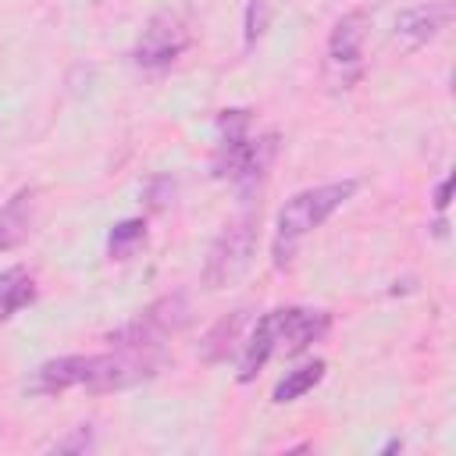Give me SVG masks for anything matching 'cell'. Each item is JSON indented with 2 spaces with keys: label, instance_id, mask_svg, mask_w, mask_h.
<instances>
[{
  "label": "cell",
  "instance_id": "cell-10",
  "mask_svg": "<svg viewBox=\"0 0 456 456\" xmlns=\"http://www.w3.org/2000/svg\"><path fill=\"white\" fill-rule=\"evenodd\" d=\"M249 310L242 306V310H232L228 317H221L210 331H207V338L200 342V353H203V360L207 363H224L228 356H235V349H242V331H246V324H249Z\"/></svg>",
  "mask_w": 456,
  "mask_h": 456
},
{
  "label": "cell",
  "instance_id": "cell-16",
  "mask_svg": "<svg viewBox=\"0 0 456 456\" xmlns=\"http://www.w3.org/2000/svg\"><path fill=\"white\" fill-rule=\"evenodd\" d=\"M93 445H96L93 428H89V424H82V428H75L68 438H57L50 449H53V452H89Z\"/></svg>",
  "mask_w": 456,
  "mask_h": 456
},
{
  "label": "cell",
  "instance_id": "cell-2",
  "mask_svg": "<svg viewBox=\"0 0 456 456\" xmlns=\"http://www.w3.org/2000/svg\"><path fill=\"white\" fill-rule=\"evenodd\" d=\"M217 132L221 135H217V146L210 157L214 178L235 185L242 196H253L260 189V182L267 178V167L278 150V135L274 132L253 135L249 110H239V107L217 114Z\"/></svg>",
  "mask_w": 456,
  "mask_h": 456
},
{
  "label": "cell",
  "instance_id": "cell-17",
  "mask_svg": "<svg viewBox=\"0 0 456 456\" xmlns=\"http://www.w3.org/2000/svg\"><path fill=\"white\" fill-rule=\"evenodd\" d=\"M449 192H452V175H445V178L435 185V210H438V214L449 207Z\"/></svg>",
  "mask_w": 456,
  "mask_h": 456
},
{
  "label": "cell",
  "instance_id": "cell-14",
  "mask_svg": "<svg viewBox=\"0 0 456 456\" xmlns=\"http://www.w3.org/2000/svg\"><path fill=\"white\" fill-rule=\"evenodd\" d=\"M146 239V221L142 217H128V221H118L107 235V253L114 260H125L139 242Z\"/></svg>",
  "mask_w": 456,
  "mask_h": 456
},
{
  "label": "cell",
  "instance_id": "cell-19",
  "mask_svg": "<svg viewBox=\"0 0 456 456\" xmlns=\"http://www.w3.org/2000/svg\"><path fill=\"white\" fill-rule=\"evenodd\" d=\"M0 431H4V424H0Z\"/></svg>",
  "mask_w": 456,
  "mask_h": 456
},
{
  "label": "cell",
  "instance_id": "cell-9",
  "mask_svg": "<svg viewBox=\"0 0 456 456\" xmlns=\"http://www.w3.org/2000/svg\"><path fill=\"white\" fill-rule=\"evenodd\" d=\"M452 21V0H428V4H417V7H406L399 11L395 18V39L406 46V50H417L431 39H438Z\"/></svg>",
  "mask_w": 456,
  "mask_h": 456
},
{
  "label": "cell",
  "instance_id": "cell-18",
  "mask_svg": "<svg viewBox=\"0 0 456 456\" xmlns=\"http://www.w3.org/2000/svg\"><path fill=\"white\" fill-rule=\"evenodd\" d=\"M395 449H403V442H399V438H392V442H388L381 452H395Z\"/></svg>",
  "mask_w": 456,
  "mask_h": 456
},
{
  "label": "cell",
  "instance_id": "cell-15",
  "mask_svg": "<svg viewBox=\"0 0 456 456\" xmlns=\"http://www.w3.org/2000/svg\"><path fill=\"white\" fill-rule=\"evenodd\" d=\"M267 21H271V4L267 0H249L246 4V18H242V39H246V46H253L267 32Z\"/></svg>",
  "mask_w": 456,
  "mask_h": 456
},
{
  "label": "cell",
  "instance_id": "cell-1",
  "mask_svg": "<svg viewBox=\"0 0 456 456\" xmlns=\"http://www.w3.org/2000/svg\"><path fill=\"white\" fill-rule=\"evenodd\" d=\"M331 328L328 310H310V306H281L264 314L253 331L242 342L239 353V381H253L271 356H299L314 342H321Z\"/></svg>",
  "mask_w": 456,
  "mask_h": 456
},
{
  "label": "cell",
  "instance_id": "cell-4",
  "mask_svg": "<svg viewBox=\"0 0 456 456\" xmlns=\"http://www.w3.org/2000/svg\"><path fill=\"white\" fill-rule=\"evenodd\" d=\"M192 317V306L182 292H171V296H160L153 299L146 310H139L128 324H121L118 331L107 335V342L114 349H139V353H160L164 342L171 335H178Z\"/></svg>",
  "mask_w": 456,
  "mask_h": 456
},
{
  "label": "cell",
  "instance_id": "cell-12",
  "mask_svg": "<svg viewBox=\"0 0 456 456\" xmlns=\"http://www.w3.org/2000/svg\"><path fill=\"white\" fill-rule=\"evenodd\" d=\"M28 303H36V278L25 267L0 271V321H11Z\"/></svg>",
  "mask_w": 456,
  "mask_h": 456
},
{
  "label": "cell",
  "instance_id": "cell-13",
  "mask_svg": "<svg viewBox=\"0 0 456 456\" xmlns=\"http://www.w3.org/2000/svg\"><path fill=\"white\" fill-rule=\"evenodd\" d=\"M324 370H328L324 360H314V363H303V367H296V370H285V378L274 385L271 399H274V403H292V399L306 395V392L324 378Z\"/></svg>",
  "mask_w": 456,
  "mask_h": 456
},
{
  "label": "cell",
  "instance_id": "cell-8",
  "mask_svg": "<svg viewBox=\"0 0 456 456\" xmlns=\"http://www.w3.org/2000/svg\"><path fill=\"white\" fill-rule=\"evenodd\" d=\"M93 378H96V353L57 356V360H46L32 370L28 392H36V395H57L68 388H89L93 392Z\"/></svg>",
  "mask_w": 456,
  "mask_h": 456
},
{
  "label": "cell",
  "instance_id": "cell-5",
  "mask_svg": "<svg viewBox=\"0 0 456 456\" xmlns=\"http://www.w3.org/2000/svg\"><path fill=\"white\" fill-rule=\"evenodd\" d=\"M253 256H256V217L253 214H242V217L228 221L221 228V235L210 242L207 260H203V271H200L203 289L217 292V289L235 285L249 271Z\"/></svg>",
  "mask_w": 456,
  "mask_h": 456
},
{
  "label": "cell",
  "instance_id": "cell-6",
  "mask_svg": "<svg viewBox=\"0 0 456 456\" xmlns=\"http://www.w3.org/2000/svg\"><path fill=\"white\" fill-rule=\"evenodd\" d=\"M185 50H189V28H185V21H182L178 14H171V11H157V14L142 25L132 57H135L139 68L157 71V68L175 64Z\"/></svg>",
  "mask_w": 456,
  "mask_h": 456
},
{
  "label": "cell",
  "instance_id": "cell-11",
  "mask_svg": "<svg viewBox=\"0 0 456 456\" xmlns=\"http://www.w3.org/2000/svg\"><path fill=\"white\" fill-rule=\"evenodd\" d=\"M36 221V192L32 189H18L4 207H0V253L14 249L18 242L28 239Z\"/></svg>",
  "mask_w": 456,
  "mask_h": 456
},
{
  "label": "cell",
  "instance_id": "cell-3",
  "mask_svg": "<svg viewBox=\"0 0 456 456\" xmlns=\"http://www.w3.org/2000/svg\"><path fill=\"white\" fill-rule=\"evenodd\" d=\"M353 192H356V178H342V182H324V185L303 189L292 200H285V207L278 210V221H274V256H278V264L289 260V253L296 249V242L303 235L321 228L342 203H349Z\"/></svg>",
  "mask_w": 456,
  "mask_h": 456
},
{
  "label": "cell",
  "instance_id": "cell-7",
  "mask_svg": "<svg viewBox=\"0 0 456 456\" xmlns=\"http://www.w3.org/2000/svg\"><path fill=\"white\" fill-rule=\"evenodd\" d=\"M367 25H370V11H349L331 25L328 36V64L342 71V86H349L360 75V61H363V39H367Z\"/></svg>",
  "mask_w": 456,
  "mask_h": 456
}]
</instances>
